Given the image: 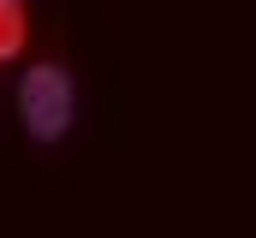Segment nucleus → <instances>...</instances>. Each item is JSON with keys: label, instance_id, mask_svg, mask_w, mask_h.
Here are the masks:
<instances>
[{"label": "nucleus", "instance_id": "f257e3e1", "mask_svg": "<svg viewBox=\"0 0 256 238\" xmlns=\"http://www.w3.org/2000/svg\"><path fill=\"white\" fill-rule=\"evenodd\" d=\"M18 108H24V131H30L36 143H60L66 131H72V114H78L72 72L54 66V60L30 66V72H24V84H18Z\"/></svg>", "mask_w": 256, "mask_h": 238}, {"label": "nucleus", "instance_id": "f03ea898", "mask_svg": "<svg viewBox=\"0 0 256 238\" xmlns=\"http://www.w3.org/2000/svg\"><path fill=\"white\" fill-rule=\"evenodd\" d=\"M24 36H30V24H24V0H0V66L18 60Z\"/></svg>", "mask_w": 256, "mask_h": 238}]
</instances>
